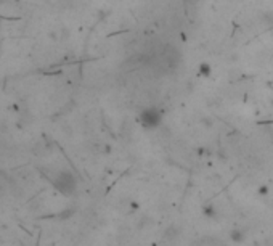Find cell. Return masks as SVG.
Listing matches in <instances>:
<instances>
[{"instance_id":"cell-1","label":"cell","mask_w":273,"mask_h":246,"mask_svg":"<svg viewBox=\"0 0 273 246\" xmlns=\"http://www.w3.org/2000/svg\"><path fill=\"white\" fill-rule=\"evenodd\" d=\"M53 185L60 193H63V195L69 196V195H74V193H76L77 180H76V177L71 172L63 171V172H58V175L53 179Z\"/></svg>"},{"instance_id":"cell-2","label":"cell","mask_w":273,"mask_h":246,"mask_svg":"<svg viewBox=\"0 0 273 246\" xmlns=\"http://www.w3.org/2000/svg\"><path fill=\"white\" fill-rule=\"evenodd\" d=\"M140 122L146 129H154L161 124V113L156 108H146L140 114Z\"/></svg>"},{"instance_id":"cell-3","label":"cell","mask_w":273,"mask_h":246,"mask_svg":"<svg viewBox=\"0 0 273 246\" xmlns=\"http://www.w3.org/2000/svg\"><path fill=\"white\" fill-rule=\"evenodd\" d=\"M230 240L235 243H243L246 240L244 230H241V228H233V230L230 232Z\"/></svg>"}]
</instances>
